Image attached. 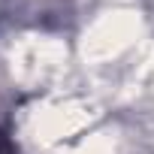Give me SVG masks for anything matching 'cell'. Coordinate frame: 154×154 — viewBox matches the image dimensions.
Listing matches in <instances>:
<instances>
[{"mask_svg":"<svg viewBox=\"0 0 154 154\" xmlns=\"http://www.w3.org/2000/svg\"><path fill=\"white\" fill-rule=\"evenodd\" d=\"M0 154H15V148H12V142L3 130H0Z\"/></svg>","mask_w":154,"mask_h":154,"instance_id":"6da1fadb","label":"cell"}]
</instances>
